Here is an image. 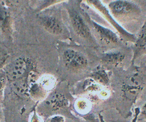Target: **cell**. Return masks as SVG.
Listing matches in <instances>:
<instances>
[{"mask_svg": "<svg viewBox=\"0 0 146 122\" xmlns=\"http://www.w3.org/2000/svg\"><path fill=\"white\" fill-rule=\"evenodd\" d=\"M113 12L118 15L125 14L135 11V7L132 4L126 1H117L110 5Z\"/></svg>", "mask_w": 146, "mask_h": 122, "instance_id": "cell-4", "label": "cell"}, {"mask_svg": "<svg viewBox=\"0 0 146 122\" xmlns=\"http://www.w3.org/2000/svg\"><path fill=\"white\" fill-rule=\"evenodd\" d=\"M95 26L98 32L103 37L107 38L110 40L113 41H116L117 40V36L114 33H113L111 30L108 29L103 28V27H101L100 26L97 25V24L95 25Z\"/></svg>", "mask_w": 146, "mask_h": 122, "instance_id": "cell-7", "label": "cell"}, {"mask_svg": "<svg viewBox=\"0 0 146 122\" xmlns=\"http://www.w3.org/2000/svg\"><path fill=\"white\" fill-rule=\"evenodd\" d=\"M143 112L146 114V105L144 106L143 108Z\"/></svg>", "mask_w": 146, "mask_h": 122, "instance_id": "cell-9", "label": "cell"}, {"mask_svg": "<svg viewBox=\"0 0 146 122\" xmlns=\"http://www.w3.org/2000/svg\"><path fill=\"white\" fill-rule=\"evenodd\" d=\"M27 64L24 59H17L9 65L6 69V76L11 82L21 79L26 72Z\"/></svg>", "mask_w": 146, "mask_h": 122, "instance_id": "cell-1", "label": "cell"}, {"mask_svg": "<svg viewBox=\"0 0 146 122\" xmlns=\"http://www.w3.org/2000/svg\"><path fill=\"white\" fill-rule=\"evenodd\" d=\"M11 88L13 91L20 97L25 98L29 94L28 83L23 78L12 82Z\"/></svg>", "mask_w": 146, "mask_h": 122, "instance_id": "cell-5", "label": "cell"}, {"mask_svg": "<svg viewBox=\"0 0 146 122\" xmlns=\"http://www.w3.org/2000/svg\"><path fill=\"white\" fill-rule=\"evenodd\" d=\"M122 57V55L118 54H110L106 56V60L108 62L113 63L118 61Z\"/></svg>", "mask_w": 146, "mask_h": 122, "instance_id": "cell-8", "label": "cell"}, {"mask_svg": "<svg viewBox=\"0 0 146 122\" xmlns=\"http://www.w3.org/2000/svg\"><path fill=\"white\" fill-rule=\"evenodd\" d=\"M70 17L72 25L77 33L82 37L89 36V29L80 15L74 11L70 13Z\"/></svg>", "mask_w": 146, "mask_h": 122, "instance_id": "cell-3", "label": "cell"}, {"mask_svg": "<svg viewBox=\"0 0 146 122\" xmlns=\"http://www.w3.org/2000/svg\"><path fill=\"white\" fill-rule=\"evenodd\" d=\"M63 58L65 64L72 68L84 67L88 63L87 59L83 55L72 49L65 51Z\"/></svg>", "mask_w": 146, "mask_h": 122, "instance_id": "cell-2", "label": "cell"}, {"mask_svg": "<svg viewBox=\"0 0 146 122\" xmlns=\"http://www.w3.org/2000/svg\"><path fill=\"white\" fill-rule=\"evenodd\" d=\"M41 23L45 29L52 34H58L62 32L61 25L54 18L50 17L43 18L42 19Z\"/></svg>", "mask_w": 146, "mask_h": 122, "instance_id": "cell-6", "label": "cell"}]
</instances>
